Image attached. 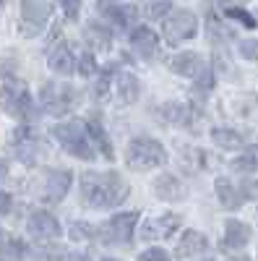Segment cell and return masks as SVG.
I'll list each match as a JSON object with an SVG mask.
<instances>
[{"label": "cell", "instance_id": "8992f818", "mask_svg": "<svg viewBox=\"0 0 258 261\" xmlns=\"http://www.w3.org/2000/svg\"><path fill=\"white\" fill-rule=\"evenodd\" d=\"M136 225H138V212H120V214L110 217L102 227H97V238L102 243H112V246L131 243Z\"/></svg>", "mask_w": 258, "mask_h": 261}, {"label": "cell", "instance_id": "3957f363", "mask_svg": "<svg viewBox=\"0 0 258 261\" xmlns=\"http://www.w3.org/2000/svg\"><path fill=\"white\" fill-rule=\"evenodd\" d=\"M81 94L76 86H71L68 81H60V79H50L42 84V89H39V105H42V110H45L47 115H66L71 113L73 107L78 105Z\"/></svg>", "mask_w": 258, "mask_h": 261}, {"label": "cell", "instance_id": "83f0119b", "mask_svg": "<svg viewBox=\"0 0 258 261\" xmlns=\"http://www.w3.org/2000/svg\"><path fill=\"white\" fill-rule=\"evenodd\" d=\"M71 238L73 241H92V238H97V227L89 225V222H73L71 225Z\"/></svg>", "mask_w": 258, "mask_h": 261}, {"label": "cell", "instance_id": "74e56055", "mask_svg": "<svg viewBox=\"0 0 258 261\" xmlns=\"http://www.w3.org/2000/svg\"><path fill=\"white\" fill-rule=\"evenodd\" d=\"M222 3H227V6H230V3H243V0H222Z\"/></svg>", "mask_w": 258, "mask_h": 261}, {"label": "cell", "instance_id": "52a82bcc", "mask_svg": "<svg viewBox=\"0 0 258 261\" xmlns=\"http://www.w3.org/2000/svg\"><path fill=\"white\" fill-rule=\"evenodd\" d=\"M8 146L13 151V157L21 160L24 165H34L42 157V151H45V141H42V136L37 134L32 125H18L11 134Z\"/></svg>", "mask_w": 258, "mask_h": 261}, {"label": "cell", "instance_id": "5b68a950", "mask_svg": "<svg viewBox=\"0 0 258 261\" xmlns=\"http://www.w3.org/2000/svg\"><path fill=\"white\" fill-rule=\"evenodd\" d=\"M0 105L21 120L34 118V102L26 92V84L13 73H3V89H0Z\"/></svg>", "mask_w": 258, "mask_h": 261}, {"label": "cell", "instance_id": "603a6c76", "mask_svg": "<svg viewBox=\"0 0 258 261\" xmlns=\"http://www.w3.org/2000/svg\"><path fill=\"white\" fill-rule=\"evenodd\" d=\"M83 39L89 42L94 50H110L112 47V32L107 29V24L102 21H89L83 27Z\"/></svg>", "mask_w": 258, "mask_h": 261}, {"label": "cell", "instance_id": "ffe728a7", "mask_svg": "<svg viewBox=\"0 0 258 261\" xmlns=\"http://www.w3.org/2000/svg\"><path fill=\"white\" fill-rule=\"evenodd\" d=\"M209 248V241L206 235L198 232V230H185L183 238L178 241V248H175V256L178 258H190V256H198Z\"/></svg>", "mask_w": 258, "mask_h": 261}, {"label": "cell", "instance_id": "9c48e42d", "mask_svg": "<svg viewBox=\"0 0 258 261\" xmlns=\"http://www.w3.org/2000/svg\"><path fill=\"white\" fill-rule=\"evenodd\" d=\"M214 191H217V199L224 209H240L245 204V199L250 196H258V186L253 180H245V183H232L230 178H217L214 183Z\"/></svg>", "mask_w": 258, "mask_h": 261}, {"label": "cell", "instance_id": "836d02e7", "mask_svg": "<svg viewBox=\"0 0 258 261\" xmlns=\"http://www.w3.org/2000/svg\"><path fill=\"white\" fill-rule=\"evenodd\" d=\"M58 3L63 6V11H66L68 21H76V18H78V8H81L78 0H58Z\"/></svg>", "mask_w": 258, "mask_h": 261}, {"label": "cell", "instance_id": "f546056e", "mask_svg": "<svg viewBox=\"0 0 258 261\" xmlns=\"http://www.w3.org/2000/svg\"><path fill=\"white\" fill-rule=\"evenodd\" d=\"M169 11H172V3H169V0H154V3H149V8H146L149 18H164Z\"/></svg>", "mask_w": 258, "mask_h": 261}, {"label": "cell", "instance_id": "2e32d148", "mask_svg": "<svg viewBox=\"0 0 258 261\" xmlns=\"http://www.w3.org/2000/svg\"><path fill=\"white\" fill-rule=\"evenodd\" d=\"M250 225L248 222H240V220H227L224 222V238H222V243L227 251H240L250 243Z\"/></svg>", "mask_w": 258, "mask_h": 261}, {"label": "cell", "instance_id": "4dcf8cb0", "mask_svg": "<svg viewBox=\"0 0 258 261\" xmlns=\"http://www.w3.org/2000/svg\"><path fill=\"white\" fill-rule=\"evenodd\" d=\"M136 261H172L169 258V253L164 251V248H157V246H152V248H146Z\"/></svg>", "mask_w": 258, "mask_h": 261}, {"label": "cell", "instance_id": "30bf717a", "mask_svg": "<svg viewBox=\"0 0 258 261\" xmlns=\"http://www.w3.org/2000/svg\"><path fill=\"white\" fill-rule=\"evenodd\" d=\"M73 172L71 170H45L39 178V199L45 204H58L66 199V193L71 188Z\"/></svg>", "mask_w": 258, "mask_h": 261}, {"label": "cell", "instance_id": "f1b7e54d", "mask_svg": "<svg viewBox=\"0 0 258 261\" xmlns=\"http://www.w3.org/2000/svg\"><path fill=\"white\" fill-rule=\"evenodd\" d=\"M227 16H230V18H235V21H240V24H243V27H248V29H255V18H253L248 11L238 8V6H227Z\"/></svg>", "mask_w": 258, "mask_h": 261}, {"label": "cell", "instance_id": "d4e9b609", "mask_svg": "<svg viewBox=\"0 0 258 261\" xmlns=\"http://www.w3.org/2000/svg\"><path fill=\"white\" fill-rule=\"evenodd\" d=\"M211 141L217 146H222V149H243L245 146V139L238 134V130H230V128H214Z\"/></svg>", "mask_w": 258, "mask_h": 261}, {"label": "cell", "instance_id": "1f68e13d", "mask_svg": "<svg viewBox=\"0 0 258 261\" xmlns=\"http://www.w3.org/2000/svg\"><path fill=\"white\" fill-rule=\"evenodd\" d=\"M227 37H230V32H227L214 16H209V39L217 42V39H227Z\"/></svg>", "mask_w": 258, "mask_h": 261}, {"label": "cell", "instance_id": "d6986e66", "mask_svg": "<svg viewBox=\"0 0 258 261\" xmlns=\"http://www.w3.org/2000/svg\"><path fill=\"white\" fill-rule=\"evenodd\" d=\"M154 191L164 201H180V199H185V193H188L185 183L178 175H169V172H162V175L154 180Z\"/></svg>", "mask_w": 258, "mask_h": 261}, {"label": "cell", "instance_id": "f35d334b", "mask_svg": "<svg viewBox=\"0 0 258 261\" xmlns=\"http://www.w3.org/2000/svg\"><path fill=\"white\" fill-rule=\"evenodd\" d=\"M104 261H118V258H104Z\"/></svg>", "mask_w": 258, "mask_h": 261}, {"label": "cell", "instance_id": "ab89813d", "mask_svg": "<svg viewBox=\"0 0 258 261\" xmlns=\"http://www.w3.org/2000/svg\"><path fill=\"white\" fill-rule=\"evenodd\" d=\"M0 3H6V0H0Z\"/></svg>", "mask_w": 258, "mask_h": 261}, {"label": "cell", "instance_id": "9a60e30c", "mask_svg": "<svg viewBox=\"0 0 258 261\" xmlns=\"http://www.w3.org/2000/svg\"><path fill=\"white\" fill-rule=\"evenodd\" d=\"M167 65H169L172 73L185 76V79H196V76L206 68V63L201 60L198 53H178V55H172V58L167 60Z\"/></svg>", "mask_w": 258, "mask_h": 261}, {"label": "cell", "instance_id": "e0dca14e", "mask_svg": "<svg viewBox=\"0 0 258 261\" xmlns=\"http://www.w3.org/2000/svg\"><path fill=\"white\" fill-rule=\"evenodd\" d=\"M47 65L58 76H71L76 71V58H73V50H71L68 42H58V45L50 50Z\"/></svg>", "mask_w": 258, "mask_h": 261}, {"label": "cell", "instance_id": "7402d4cb", "mask_svg": "<svg viewBox=\"0 0 258 261\" xmlns=\"http://www.w3.org/2000/svg\"><path fill=\"white\" fill-rule=\"evenodd\" d=\"M157 113H159L162 123H169V125H190V120H193V110L185 102H164Z\"/></svg>", "mask_w": 258, "mask_h": 261}, {"label": "cell", "instance_id": "5bb4252c", "mask_svg": "<svg viewBox=\"0 0 258 261\" xmlns=\"http://www.w3.org/2000/svg\"><path fill=\"white\" fill-rule=\"evenodd\" d=\"M99 11L104 13L107 21H112V24H118V27L133 24L136 16H138L136 6L125 3V0H99Z\"/></svg>", "mask_w": 258, "mask_h": 261}, {"label": "cell", "instance_id": "7c38bea8", "mask_svg": "<svg viewBox=\"0 0 258 261\" xmlns=\"http://www.w3.org/2000/svg\"><path fill=\"white\" fill-rule=\"evenodd\" d=\"M180 227V217L172 214V212H164V214H154V217H146L144 225H141V241H164Z\"/></svg>", "mask_w": 258, "mask_h": 261}, {"label": "cell", "instance_id": "4fadbf2b", "mask_svg": "<svg viewBox=\"0 0 258 261\" xmlns=\"http://www.w3.org/2000/svg\"><path fill=\"white\" fill-rule=\"evenodd\" d=\"M26 230H29V235L34 238V241H39V243H50V241H55V238H60V232H63L60 222L55 220L50 212H45V209H37V212L29 214Z\"/></svg>", "mask_w": 258, "mask_h": 261}, {"label": "cell", "instance_id": "d6a6232c", "mask_svg": "<svg viewBox=\"0 0 258 261\" xmlns=\"http://www.w3.org/2000/svg\"><path fill=\"white\" fill-rule=\"evenodd\" d=\"M240 55L248 60H258V42L255 39H243L240 42Z\"/></svg>", "mask_w": 258, "mask_h": 261}, {"label": "cell", "instance_id": "7a4b0ae2", "mask_svg": "<svg viewBox=\"0 0 258 261\" xmlns=\"http://www.w3.org/2000/svg\"><path fill=\"white\" fill-rule=\"evenodd\" d=\"M52 136L58 139V144L66 149L68 154H73L83 162H92L97 157L94 144H92L89 134H86V125L78 118H71V120H63V123L52 125Z\"/></svg>", "mask_w": 258, "mask_h": 261}, {"label": "cell", "instance_id": "ac0fdd59", "mask_svg": "<svg viewBox=\"0 0 258 261\" xmlns=\"http://www.w3.org/2000/svg\"><path fill=\"white\" fill-rule=\"evenodd\" d=\"M131 50L141 58H154L159 50V37L149 27H136L131 34Z\"/></svg>", "mask_w": 258, "mask_h": 261}, {"label": "cell", "instance_id": "4316f807", "mask_svg": "<svg viewBox=\"0 0 258 261\" xmlns=\"http://www.w3.org/2000/svg\"><path fill=\"white\" fill-rule=\"evenodd\" d=\"M76 60H78V63H76V71H78L83 79H92V76L97 73V58H94L92 53H81Z\"/></svg>", "mask_w": 258, "mask_h": 261}, {"label": "cell", "instance_id": "d590c367", "mask_svg": "<svg viewBox=\"0 0 258 261\" xmlns=\"http://www.w3.org/2000/svg\"><path fill=\"white\" fill-rule=\"evenodd\" d=\"M68 261H92V258H89V253H71Z\"/></svg>", "mask_w": 258, "mask_h": 261}, {"label": "cell", "instance_id": "ba28073f", "mask_svg": "<svg viewBox=\"0 0 258 261\" xmlns=\"http://www.w3.org/2000/svg\"><path fill=\"white\" fill-rule=\"evenodd\" d=\"M198 32V16L193 11L178 8V11H169L164 24H162V34L169 45H180L185 39H193Z\"/></svg>", "mask_w": 258, "mask_h": 261}, {"label": "cell", "instance_id": "cb8c5ba5", "mask_svg": "<svg viewBox=\"0 0 258 261\" xmlns=\"http://www.w3.org/2000/svg\"><path fill=\"white\" fill-rule=\"evenodd\" d=\"M83 125H86V134H89V139H92V144L102 151V154L107 157V160H112L115 157V151H112V141H110V136H107V130H104V125L97 120V118H89V120H83Z\"/></svg>", "mask_w": 258, "mask_h": 261}, {"label": "cell", "instance_id": "8fae6325", "mask_svg": "<svg viewBox=\"0 0 258 261\" xmlns=\"http://www.w3.org/2000/svg\"><path fill=\"white\" fill-rule=\"evenodd\" d=\"M50 13L52 8L47 0H21V32H24V37H39L50 21Z\"/></svg>", "mask_w": 258, "mask_h": 261}, {"label": "cell", "instance_id": "277c9868", "mask_svg": "<svg viewBox=\"0 0 258 261\" xmlns=\"http://www.w3.org/2000/svg\"><path fill=\"white\" fill-rule=\"evenodd\" d=\"M125 162H128V167H131V170H138V172L154 170V167H162L167 162V149L157 139L136 136V139L128 141Z\"/></svg>", "mask_w": 258, "mask_h": 261}, {"label": "cell", "instance_id": "484cf974", "mask_svg": "<svg viewBox=\"0 0 258 261\" xmlns=\"http://www.w3.org/2000/svg\"><path fill=\"white\" fill-rule=\"evenodd\" d=\"M232 165L235 170H243V172H258V146H248L245 154H240Z\"/></svg>", "mask_w": 258, "mask_h": 261}, {"label": "cell", "instance_id": "44dd1931", "mask_svg": "<svg viewBox=\"0 0 258 261\" xmlns=\"http://www.w3.org/2000/svg\"><path fill=\"white\" fill-rule=\"evenodd\" d=\"M115 86H118V99L123 105H133L138 99V92H141V86H138V79L131 73V71H115L112 76Z\"/></svg>", "mask_w": 258, "mask_h": 261}, {"label": "cell", "instance_id": "e575fe53", "mask_svg": "<svg viewBox=\"0 0 258 261\" xmlns=\"http://www.w3.org/2000/svg\"><path fill=\"white\" fill-rule=\"evenodd\" d=\"M13 206V199H11V193H6L3 188H0V214H8Z\"/></svg>", "mask_w": 258, "mask_h": 261}, {"label": "cell", "instance_id": "8d00e7d4", "mask_svg": "<svg viewBox=\"0 0 258 261\" xmlns=\"http://www.w3.org/2000/svg\"><path fill=\"white\" fill-rule=\"evenodd\" d=\"M6 175H8V162H6V160H0V180H3Z\"/></svg>", "mask_w": 258, "mask_h": 261}, {"label": "cell", "instance_id": "6da1fadb", "mask_svg": "<svg viewBox=\"0 0 258 261\" xmlns=\"http://www.w3.org/2000/svg\"><path fill=\"white\" fill-rule=\"evenodd\" d=\"M128 193H131V186L115 170H86L81 175V199L92 209H112L128 199Z\"/></svg>", "mask_w": 258, "mask_h": 261}]
</instances>
